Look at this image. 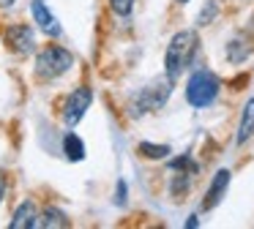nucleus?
I'll use <instances>...</instances> for the list:
<instances>
[{
	"instance_id": "obj_16",
	"label": "nucleus",
	"mask_w": 254,
	"mask_h": 229,
	"mask_svg": "<svg viewBox=\"0 0 254 229\" xmlns=\"http://www.w3.org/2000/svg\"><path fill=\"white\" fill-rule=\"evenodd\" d=\"M134 3H137V0H110V8L115 11L118 16H128L134 11Z\"/></svg>"
},
{
	"instance_id": "obj_6",
	"label": "nucleus",
	"mask_w": 254,
	"mask_h": 229,
	"mask_svg": "<svg viewBox=\"0 0 254 229\" xmlns=\"http://www.w3.org/2000/svg\"><path fill=\"white\" fill-rule=\"evenodd\" d=\"M6 44H8V49H11L14 55L25 57V55H30L36 49V36H33V30H30L28 25H11L6 30Z\"/></svg>"
},
{
	"instance_id": "obj_9",
	"label": "nucleus",
	"mask_w": 254,
	"mask_h": 229,
	"mask_svg": "<svg viewBox=\"0 0 254 229\" xmlns=\"http://www.w3.org/2000/svg\"><path fill=\"white\" fill-rule=\"evenodd\" d=\"M36 221H39V207H36V202L28 199L14 210V218L8 227L11 229H36Z\"/></svg>"
},
{
	"instance_id": "obj_18",
	"label": "nucleus",
	"mask_w": 254,
	"mask_h": 229,
	"mask_svg": "<svg viewBox=\"0 0 254 229\" xmlns=\"http://www.w3.org/2000/svg\"><path fill=\"white\" fill-rule=\"evenodd\" d=\"M3 196H6V177L0 172V202H3Z\"/></svg>"
},
{
	"instance_id": "obj_11",
	"label": "nucleus",
	"mask_w": 254,
	"mask_h": 229,
	"mask_svg": "<svg viewBox=\"0 0 254 229\" xmlns=\"http://www.w3.org/2000/svg\"><path fill=\"white\" fill-rule=\"evenodd\" d=\"M36 227H41V229H61V227H68V218H66V213H63L61 207H44V210L39 213Z\"/></svg>"
},
{
	"instance_id": "obj_10",
	"label": "nucleus",
	"mask_w": 254,
	"mask_h": 229,
	"mask_svg": "<svg viewBox=\"0 0 254 229\" xmlns=\"http://www.w3.org/2000/svg\"><path fill=\"white\" fill-rule=\"evenodd\" d=\"M254 134V98H249L246 107L241 112V123H238V136L235 142L238 145H246V139Z\"/></svg>"
},
{
	"instance_id": "obj_14",
	"label": "nucleus",
	"mask_w": 254,
	"mask_h": 229,
	"mask_svg": "<svg viewBox=\"0 0 254 229\" xmlns=\"http://www.w3.org/2000/svg\"><path fill=\"white\" fill-rule=\"evenodd\" d=\"M227 57H230V63H243V60L249 57V47L243 38H232L230 47H227Z\"/></svg>"
},
{
	"instance_id": "obj_13",
	"label": "nucleus",
	"mask_w": 254,
	"mask_h": 229,
	"mask_svg": "<svg viewBox=\"0 0 254 229\" xmlns=\"http://www.w3.org/2000/svg\"><path fill=\"white\" fill-rule=\"evenodd\" d=\"M137 150H139V156H142V158H153V161H159V158H167V156L172 153L167 145H150V142H139Z\"/></svg>"
},
{
	"instance_id": "obj_5",
	"label": "nucleus",
	"mask_w": 254,
	"mask_h": 229,
	"mask_svg": "<svg viewBox=\"0 0 254 229\" xmlns=\"http://www.w3.org/2000/svg\"><path fill=\"white\" fill-rule=\"evenodd\" d=\"M90 101H93L90 87H77L74 93H68L66 104H63V120H66V125H77L79 120L85 117Z\"/></svg>"
},
{
	"instance_id": "obj_3",
	"label": "nucleus",
	"mask_w": 254,
	"mask_h": 229,
	"mask_svg": "<svg viewBox=\"0 0 254 229\" xmlns=\"http://www.w3.org/2000/svg\"><path fill=\"white\" fill-rule=\"evenodd\" d=\"M74 65V55L61 44H50L36 55V76L39 79H58Z\"/></svg>"
},
{
	"instance_id": "obj_12",
	"label": "nucleus",
	"mask_w": 254,
	"mask_h": 229,
	"mask_svg": "<svg viewBox=\"0 0 254 229\" xmlns=\"http://www.w3.org/2000/svg\"><path fill=\"white\" fill-rule=\"evenodd\" d=\"M63 153H66L68 161H82V158H85V142L79 139L77 134L68 131V134L63 136Z\"/></svg>"
},
{
	"instance_id": "obj_17",
	"label": "nucleus",
	"mask_w": 254,
	"mask_h": 229,
	"mask_svg": "<svg viewBox=\"0 0 254 229\" xmlns=\"http://www.w3.org/2000/svg\"><path fill=\"white\" fill-rule=\"evenodd\" d=\"M123 202H126V183H118V205H123Z\"/></svg>"
},
{
	"instance_id": "obj_4",
	"label": "nucleus",
	"mask_w": 254,
	"mask_h": 229,
	"mask_svg": "<svg viewBox=\"0 0 254 229\" xmlns=\"http://www.w3.org/2000/svg\"><path fill=\"white\" fill-rule=\"evenodd\" d=\"M172 93V79L170 76H161V79L150 82L148 87H142L137 96V101H134V114H142V112H156V109H161L167 104V98H170Z\"/></svg>"
},
{
	"instance_id": "obj_1",
	"label": "nucleus",
	"mask_w": 254,
	"mask_h": 229,
	"mask_svg": "<svg viewBox=\"0 0 254 229\" xmlns=\"http://www.w3.org/2000/svg\"><path fill=\"white\" fill-rule=\"evenodd\" d=\"M197 44H199V38L194 30H181L172 36L170 47H167V55H164V74L172 82L191 65L194 55H197Z\"/></svg>"
},
{
	"instance_id": "obj_8",
	"label": "nucleus",
	"mask_w": 254,
	"mask_h": 229,
	"mask_svg": "<svg viewBox=\"0 0 254 229\" xmlns=\"http://www.w3.org/2000/svg\"><path fill=\"white\" fill-rule=\"evenodd\" d=\"M30 11H33V19H36V25H39L41 33H47V36H61V25H58V19L52 16V11L47 8L44 0H33V3H30Z\"/></svg>"
},
{
	"instance_id": "obj_15",
	"label": "nucleus",
	"mask_w": 254,
	"mask_h": 229,
	"mask_svg": "<svg viewBox=\"0 0 254 229\" xmlns=\"http://www.w3.org/2000/svg\"><path fill=\"white\" fill-rule=\"evenodd\" d=\"M216 14H219V3H216V0H208V3H205V8L199 11V16H197V25H199V27L210 25Z\"/></svg>"
},
{
	"instance_id": "obj_19",
	"label": "nucleus",
	"mask_w": 254,
	"mask_h": 229,
	"mask_svg": "<svg viewBox=\"0 0 254 229\" xmlns=\"http://www.w3.org/2000/svg\"><path fill=\"white\" fill-rule=\"evenodd\" d=\"M197 224H199V221H197V216H189V221H186V227H189V229H194Z\"/></svg>"
},
{
	"instance_id": "obj_7",
	"label": "nucleus",
	"mask_w": 254,
	"mask_h": 229,
	"mask_svg": "<svg viewBox=\"0 0 254 229\" xmlns=\"http://www.w3.org/2000/svg\"><path fill=\"white\" fill-rule=\"evenodd\" d=\"M227 185H230V169H219V172L213 174V180H210L208 194H205V202H202L205 210H213V207L219 205L221 199H224Z\"/></svg>"
},
{
	"instance_id": "obj_20",
	"label": "nucleus",
	"mask_w": 254,
	"mask_h": 229,
	"mask_svg": "<svg viewBox=\"0 0 254 229\" xmlns=\"http://www.w3.org/2000/svg\"><path fill=\"white\" fill-rule=\"evenodd\" d=\"M0 5H3V8H8V5H14V0H0Z\"/></svg>"
},
{
	"instance_id": "obj_2",
	"label": "nucleus",
	"mask_w": 254,
	"mask_h": 229,
	"mask_svg": "<svg viewBox=\"0 0 254 229\" xmlns=\"http://www.w3.org/2000/svg\"><path fill=\"white\" fill-rule=\"evenodd\" d=\"M219 90H221L219 76H216L213 71H208V68H199V71H194V74L189 76L186 101L191 104L194 109H205V107H210V104L216 101Z\"/></svg>"
},
{
	"instance_id": "obj_21",
	"label": "nucleus",
	"mask_w": 254,
	"mask_h": 229,
	"mask_svg": "<svg viewBox=\"0 0 254 229\" xmlns=\"http://www.w3.org/2000/svg\"><path fill=\"white\" fill-rule=\"evenodd\" d=\"M178 3H189V0H178Z\"/></svg>"
}]
</instances>
